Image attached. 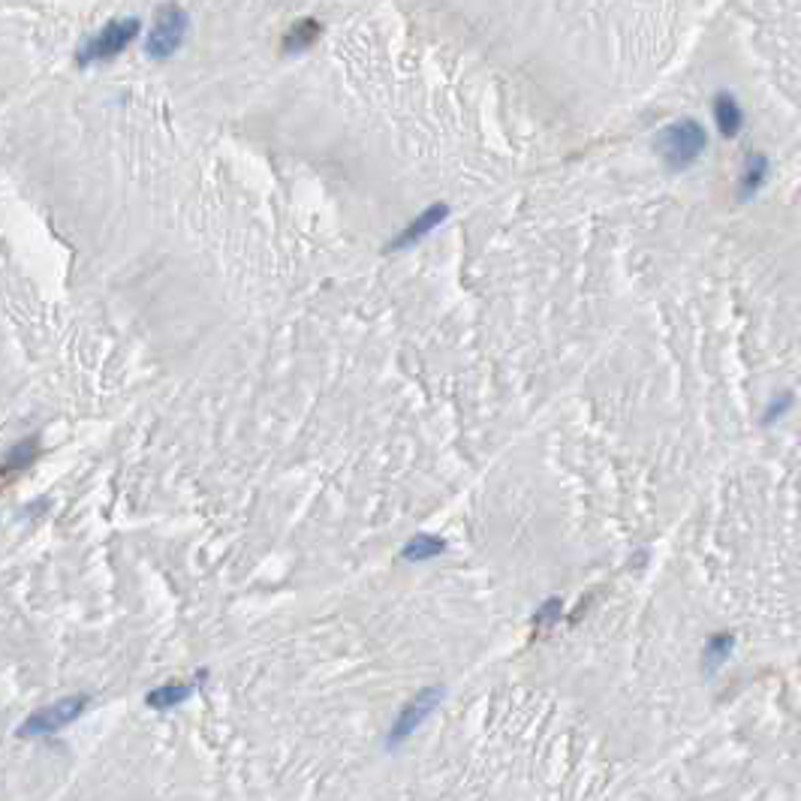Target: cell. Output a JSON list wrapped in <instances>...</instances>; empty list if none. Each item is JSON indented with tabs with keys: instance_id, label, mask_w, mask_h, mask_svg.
Segmentation results:
<instances>
[{
	"instance_id": "cell-2",
	"label": "cell",
	"mask_w": 801,
	"mask_h": 801,
	"mask_svg": "<svg viewBox=\"0 0 801 801\" xmlns=\"http://www.w3.org/2000/svg\"><path fill=\"white\" fill-rule=\"evenodd\" d=\"M88 705H90V696H85V693H75V696L58 699V702H51V705H45V708H40V711L30 714L27 720L21 723L19 729H15V735H19V738L55 735V732H60L64 726H70L73 720H79V717L85 714Z\"/></svg>"
},
{
	"instance_id": "cell-3",
	"label": "cell",
	"mask_w": 801,
	"mask_h": 801,
	"mask_svg": "<svg viewBox=\"0 0 801 801\" xmlns=\"http://www.w3.org/2000/svg\"><path fill=\"white\" fill-rule=\"evenodd\" d=\"M444 696H446L444 687H425V690H419L416 696L401 708L398 720L392 723V732H389V742L386 744L389 747H398V744L407 742V738L413 735V732L422 726V723L428 720L434 711H437L440 702H444Z\"/></svg>"
},
{
	"instance_id": "cell-4",
	"label": "cell",
	"mask_w": 801,
	"mask_h": 801,
	"mask_svg": "<svg viewBox=\"0 0 801 801\" xmlns=\"http://www.w3.org/2000/svg\"><path fill=\"white\" fill-rule=\"evenodd\" d=\"M136 34H139V21L136 19L112 21V25H106L100 34L79 51V64L88 67V64H94V60H109L114 55H121V51L136 40Z\"/></svg>"
},
{
	"instance_id": "cell-5",
	"label": "cell",
	"mask_w": 801,
	"mask_h": 801,
	"mask_svg": "<svg viewBox=\"0 0 801 801\" xmlns=\"http://www.w3.org/2000/svg\"><path fill=\"white\" fill-rule=\"evenodd\" d=\"M187 27H190V19H187V12L181 10V6L169 4L166 10H160L157 25L151 27L148 45H145V49H148V55L151 58H169V55H175V49L185 43Z\"/></svg>"
},
{
	"instance_id": "cell-12",
	"label": "cell",
	"mask_w": 801,
	"mask_h": 801,
	"mask_svg": "<svg viewBox=\"0 0 801 801\" xmlns=\"http://www.w3.org/2000/svg\"><path fill=\"white\" fill-rule=\"evenodd\" d=\"M732 651V636H714L705 648V663H708V672H714L720 663H726Z\"/></svg>"
},
{
	"instance_id": "cell-1",
	"label": "cell",
	"mask_w": 801,
	"mask_h": 801,
	"mask_svg": "<svg viewBox=\"0 0 801 801\" xmlns=\"http://www.w3.org/2000/svg\"><path fill=\"white\" fill-rule=\"evenodd\" d=\"M705 142H708L705 139V130H702L696 121L684 118V121H675V124H669L657 136V151H660L663 163H666L669 169L681 172V169L693 166L702 157V151H705Z\"/></svg>"
},
{
	"instance_id": "cell-8",
	"label": "cell",
	"mask_w": 801,
	"mask_h": 801,
	"mask_svg": "<svg viewBox=\"0 0 801 801\" xmlns=\"http://www.w3.org/2000/svg\"><path fill=\"white\" fill-rule=\"evenodd\" d=\"M444 552H446V539L444 537H437V533H416V537L401 548V561L425 563L431 558H440Z\"/></svg>"
},
{
	"instance_id": "cell-13",
	"label": "cell",
	"mask_w": 801,
	"mask_h": 801,
	"mask_svg": "<svg viewBox=\"0 0 801 801\" xmlns=\"http://www.w3.org/2000/svg\"><path fill=\"white\" fill-rule=\"evenodd\" d=\"M766 160L762 157H753L750 163H747V172H744V185H742V193L747 196V193H753V190H757L762 181H766Z\"/></svg>"
},
{
	"instance_id": "cell-10",
	"label": "cell",
	"mask_w": 801,
	"mask_h": 801,
	"mask_svg": "<svg viewBox=\"0 0 801 801\" xmlns=\"http://www.w3.org/2000/svg\"><path fill=\"white\" fill-rule=\"evenodd\" d=\"M714 118H717V127H720L723 136H738V130H742V106H738V100L732 94H717L714 100Z\"/></svg>"
},
{
	"instance_id": "cell-6",
	"label": "cell",
	"mask_w": 801,
	"mask_h": 801,
	"mask_svg": "<svg viewBox=\"0 0 801 801\" xmlns=\"http://www.w3.org/2000/svg\"><path fill=\"white\" fill-rule=\"evenodd\" d=\"M200 681H205V672H196L193 681H169V684H160L154 690L145 696V705L151 711H172V708L185 705V702L193 696Z\"/></svg>"
},
{
	"instance_id": "cell-9",
	"label": "cell",
	"mask_w": 801,
	"mask_h": 801,
	"mask_svg": "<svg viewBox=\"0 0 801 801\" xmlns=\"http://www.w3.org/2000/svg\"><path fill=\"white\" fill-rule=\"evenodd\" d=\"M36 444H40V437H27L10 449V455L4 461V483H10L15 473H25L36 461V455H40V446Z\"/></svg>"
},
{
	"instance_id": "cell-7",
	"label": "cell",
	"mask_w": 801,
	"mask_h": 801,
	"mask_svg": "<svg viewBox=\"0 0 801 801\" xmlns=\"http://www.w3.org/2000/svg\"><path fill=\"white\" fill-rule=\"evenodd\" d=\"M449 217V205L446 202H437V205H431V208H425L422 215H419L413 224H410L407 229H404V232L398 235V239H395L392 244H389V250H404V247H413L416 241H422L425 235L431 232V229H437L440 224H444V220Z\"/></svg>"
},
{
	"instance_id": "cell-11",
	"label": "cell",
	"mask_w": 801,
	"mask_h": 801,
	"mask_svg": "<svg viewBox=\"0 0 801 801\" xmlns=\"http://www.w3.org/2000/svg\"><path fill=\"white\" fill-rule=\"evenodd\" d=\"M317 36H319L317 21L302 19V21H295V25L289 27V34L284 36V49L287 51H304V49H310V43H314Z\"/></svg>"
}]
</instances>
